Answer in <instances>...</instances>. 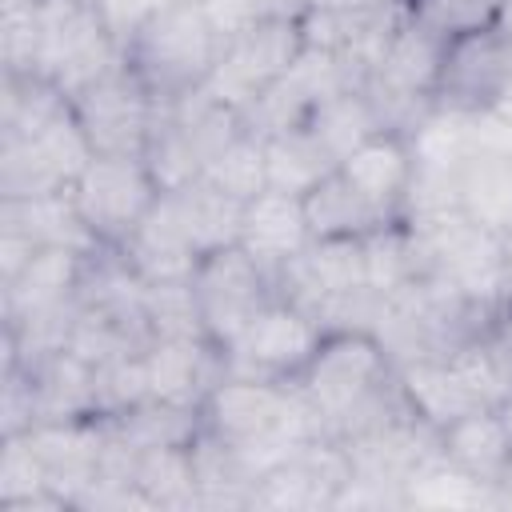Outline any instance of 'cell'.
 <instances>
[{"instance_id":"obj_25","label":"cell","mask_w":512,"mask_h":512,"mask_svg":"<svg viewBox=\"0 0 512 512\" xmlns=\"http://www.w3.org/2000/svg\"><path fill=\"white\" fill-rule=\"evenodd\" d=\"M132 484L152 508H196V460L192 448H148L132 460Z\"/></svg>"},{"instance_id":"obj_35","label":"cell","mask_w":512,"mask_h":512,"mask_svg":"<svg viewBox=\"0 0 512 512\" xmlns=\"http://www.w3.org/2000/svg\"><path fill=\"white\" fill-rule=\"evenodd\" d=\"M504 304H512V232H504Z\"/></svg>"},{"instance_id":"obj_4","label":"cell","mask_w":512,"mask_h":512,"mask_svg":"<svg viewBox=\"0 0 512 512\" xmlns=\"http://www.w3.org/2000/svg\"><path fill=\"white\" fill-rule=\"evenodd\" d=\"M72 200L96 240L104 248H120L144 220V212L160 200V184L144 156L96 152L72 184Z\"/></svg>"},{"instance_id":"obj_12","label":"cell","mask_w":512,"mask_h":512,"mask_svg":"<svg viewBox=\"0 0 512 512\" xmlns=\"http://www.w3.org/2000/svg\"><path fill=\"white\" fill-rule=\"evenodd\" d=\"M340 176L392 216H404V196L416 176V156L404 132H376L340 160Z\"/></svg>"},{"instance_id":"obj_21","label":"cell","mask_w":512,"mask_h":512,"mask_svg":"<svg viewBox=\"0 0 512 512\" xmlns=\"http://www.w3.org/2000/svg\"><path fill=\"white\" fill-rule=\"evenodd\" d=\"M460 208L492 232H512V156L476 148L460 168Z\"/></svg>"},{"instance_id":"obj_14","label":"cell","mask_w":512,"mask_h":512,"mask_svg":"<svg viewBox=\"0 0 512 512\" xmlns=\"http://www.w3.org/2000/svg\"><path fill=\"white\" fill-rule=\"evenodd\" d=\"M20 368V364H12ZM32 392V424L52 420H88L96 416V368L76 352L44 356L40 364L24 368Z\"/></svg>"},{"instance_id":"obj_10","label":"cell","mask_w":512,"mask_h":512,"mask_svg":"<svg viewBox=\"0 0 512 512\" xmlns=\"http://www.w3.org/2000/svg\"><path fill=\"white\" fill-rule=\"evenodd\" d=\"M272 280L284 264H292L308 244H312V232H308V216H304V200L300 196H288V192H276V188H264L256 192L248 204H244V216H240V240H236Z\"/></svg>"},{"instance_id":"obj_29","label":"cell","mask_w":512,"mask_h":512,"mask_svg":"<svg viewBox=\"0 0 512 512\" xmlns=\"http://www.w3.org/2000/svg\"><path fill=\"white\" fill-rule=\"evenodd\" d=\"M148 396H152V392H148L144 348L96 364V416H100V420L120 416V412L136 408L140 400H148Z\"/></svg>"},{"instance_id":"obj_3","label":"cell","mask_w":512,"mask_h":512,"mask_svg":"<svg viewBox=\"0 0 512 512\" xmlns=\"http://www.w3.org/2000/svg\"><path fill=\"white\" fill-rule=\"evenodd\" d=\"M92 156L96 148L72 108L32 136L0 140V200L68 192Z\"/></svg>"},{"instance_id":"obj_5","label":"cell","mask_w":512,"mask_h":512,"mask_svg":"<svg viewBox=\"0 0 512 512\" xmlns=\"http://www.w3.org/2000/svg\"><path fill=\"white\" fill-rule=\"evenodd\" d=\"M320 340H324L320 320H312L300 304H292L284 296H272L244 324V332L224 348L228 372L292 384L308 368V360L316 356Z\"/></svg>"},{"instance_id":"obj_2","label":"cell","mask_w":512,"mask_h":512,"mask_svg":"<svg viewBox=\"0 0 512 512\" xmlns=\"http://www.w3.org/2000/svg\"><path fill=\"white\" fill-rule=\"evenodd\" d=\"M396 364L372 332H324L308 368L292 380L324 416L328 436H336L340 420L356 412L376 388L392 380Z\"/></svg>"},{"instance_id":"obj_24","label":"cell","mask_w":512,"mask_h":512,"mask_svg":"<svg viewBox=\"0 0 512 512\" xmlns=\"http://www.w3.org/2000/svg\"><path fill=\"white\" fill-rule=\"evenodd\" d=\"M304 124H308V132L328 148V156L336 160V168H340V160H344L352 148H360L368 136L384 132V124H380L372 100L364 96V88H348V92L328 96Z\"/></svg>"},{"instance_id":"obj_13","label":"cell","mask_w":512,"mask_h":512,"mask_svg":"<svg viewBox=\"0 0 512 512\" xmlns=\"http://www.w3.org/2000/svg\"><path fill=\"white\" fill-rule=\"evenodd\" d=\"M96 256V252H92ZM88 268V252L76 248H36L32 260L4 288V320H20L44 308H60L80 296V280Z\"/></svg>"},{"instance_id":"obj_28","label":"cell","mask_w":512,"mask_h":512,"mask_svg":"<svg viewBox=\"0 0 512 512\" xmlns=\"http://www.w3.org/2000/svg\"><path fill=\"white\" fill-rule=\"evenodd\" d=\"M500 4L504 0H404V12L448 44V40L496 28Z\"/></svg>"},{"instance_id":"obj_6","label":"cell","mask_w":512,"mask_h":512,"mask_svg":"<svg viewBox=\"0 0 512 512\" xmlns=\"http://www.w3.org/2000/svg\"><path fill=\"white\" fill-rule=\"evenodd\" d=\"M72 112L96 152L144 156L160 100L148 92V84L136 76V68L128 60H120L116 68H108L100 80H92L88 88H80L72 96Z\"/></svg>"},{"instance_id":"obj_20","label":"cell","mask_w":512,"mask_h":512,"mask_svg":"<svg viewBox=\"0 0 512 512\" xmlns=\"http://www.w3.org/2000/svg\"><path fill=\"white\" fill-rule=\"evenodd\" d=\"M176 204V216L188 232V240L196 244V252H216L240 240V216H244V200L220 192L216 184H208L204 176H196L192 184L168 192Z\"/></svg>"},{"instance_id":"obj_22","label":"cell","mask_w":512,"mask_h":512,"mask_svg":"<svg viewBox=\"0 0 512 512\" xmlns=\"http://www.w3.org/2000/svg\"><path fill=\"white\" fill-rule=\"evenodd\" d=\"M264 168H268V188L304 200L324 176L336 172V160L308 132V124H296V128L264 140Z\"/></svg>"},{"instance_id":"obj_31","label":"cell","mask_w":512,"mask_h":512,"mask_svg":"<svg viewBox=\"0 0 512 512\" xmlns=\"http://www.w3.org/2000/svg\"><path fill=\"white\" fill-rule=\"evenodd\" d=\"M204 8V16L212 20V28L220 32V40H232L240 32H248L252 24L268 20L260 0H196Z\"/></svg>"},{"instance_id":"obj_23","label":"cell","mask_w":512,"mask_h":512,"mask_svg":"<svg viewBox=\"0 0 512 512\" xmlns=\"http://www.w3.org/2000/svg\"><path fill=\"white\" fill-rule=\"evenodd\" d=\"M404 508H500V488L436 452L404 480Z\"/></svg>"},{"instance_id":"obj_17","label":"cell","mask_w":512,"mask_h":512,"mask_svg":"<svg viewBox=\"0 0 512 512\" xmlns=\"http://www.w3.org/2000/svg\"><path fill=\"white\" fill-rule=\"evenodd\" d=\"M440 452L456 468H464L476 480L496 484V488L512 468V436L496 408H472L460 420H452L448 428H440Z\"/></svg>"},{"instance_id":"obj_18","label":"cell","mask_w":512,"mask_h":512,"mask_svg":"<svg viewBox=\"0 0 512 512\" xmlns=\"http://www.w3.org/2000/svg\"><path fill=\"white\" fill-rule=\"evenodd\" d=\"M304 216H308V232L312 240H332V236H372L376 228L400 220L392 212H384L380 204H372L364 192H356L340 168L332 176H324L308 196H304Z\"/></svg>"},{"instance_id":"obj_32","label":"cell","mask_w":512,"mask_h":512,"mask_svg":"<svg viewBox=\"0 0 512 512\" xmlns=\"http://www.w3.org/2000/svg\"><path fill=\"white\" fill-rule=\"evenodd\" d=\"M488 336L496 340V348H500V352L508 356V364H512V304H504V308L496 312V320H492Z\"/></svg>"},{"instance_id":"obj_26","label":"cell","mask_w":512,"mask_h":512,"mask_svg":"<svg viewBox=\"0 0 512 512\" xmlns=\"http://www.w3.org/2000/svg\"><path fill=\"white\" fill-rule=\"evenodd\" d=\"M208 184H216L220 192L236 196V200H252L256 192L268 188V168H264V140L252 136L248 128H240L200 172Z\"/></svg>"},{"instance_id":"obj_19","label":"cell","mask_w":512,"mask_h":512,"mask_svg":"<svg viewBox=\"0 0 512 512\" xmlns=\"http://www.w3.org/2000/svg\"><path fill=\"white\" fill-rule=\"evenodd\" d=\"M112 440H120L132 452H148V448H192L204 432V416L192 404H168V400H140L136 408L108 416L104 420Z\"/></svg>"},{"instance_id":"obj_11","label":"cell","mask_w":512,"mask_h":512,"mask_svg":"<svg viewBox=\"0 0 512 512\" xmlns=\"http://www.w3.org/2000/svg\"><path fill=\"white\" fill-rule=\"evenodd\" d=\"M136 272L144 284H156V280H192L196 264H200V252L196 244L188 240L180 216H176V204L168 192H160V200L144 212V220L132 228V236L116 248Z\"/></svg>"},{"instance_id":"obj_9","label":"cell","mask_w":512,"mask_h":512,"mask_svg":"<svg viewBox=\"0 0 512 512\" xmlns=\"http://www.w3.org/2000/svg\"><path fill=\"white\" fill-rule=\"evenodd\" d=\"M508 80H512V44L496 28L460 36L448 40L444 48L436 104L460 112H488L508 88Z\"/></svg>"},{"instance_id":"obj_33","label":"cell","mask_w":512,"mask_h":512,"mask_svg":"<svg viewBox=\"0 0 512 512\" xmlns=\"http://www.w3.org/2000/svg\"><path fill=\"white\" fill-rule=\"evenodd\" d=\"M264 4V16L272 20H300L308 12V0H260Z\"/></svg>"},{"instance_id":"obj_1","label":"cell","mask_w":512,"mask_h":512,"mask_svg":"<svg viewBox=\"0 0 512 512\" xmlns=\"http://www.w3.org/2000/svg\"><path fill=\"white\" fill-rule=\"evenodd\" d=\"M224 40L196 0H176L152 12L140 32L124 44V60L148 84L160 104H172L204 88Z\"/></svg>"},{"instance_id":"obj_37","label":"cell","mask_w":512,"mask_h":512,"mask_svg":"<svg viewBox=\"0 0 512 512\" xmlns=\"http://www.w3.org/2000/svg\"><path fill=\"white\" fill-rule=\"evenodd\" d=\"M500 508H512V468H508V476L500 480Z\"/></svg>"},{"instance_id":"obj_34","label":"cell","mask_w":512,"mask_h":512,"mask_svg":"<svg viewBox=\"0 0 512 512\" xmlns=\"http://www.w3.org/2000/svg\"><path fill=\"white\" fill-rule=\"evenodd\" d=\"M380 0H308V12H356V8H372Z\"/></svg>"},{"instance_id":"obj_15","label":"cell","mask_w":512,"mask_h":512,"mask_svg":"<svg viewBox=\"0 0 512 512\" xmlns=\"http://www.w3.org/2000/svg\"><path fill=\"white\" fill-rule=\"evenodd\" d=\"M396 384L408 400V408L428 424V428H448L452 420H460L472 408H488L476 400V392L460 380V372L452 368L448 356H420V360H404L396 364Z\"/></svg>"},{"instance_id":"obj_36","label":"cell","mask_w":512,"mask_h":512,"mask_svg":"<svg viewBox=\"0 0 512 512\" xmlns=\"http://www.w3.org/2000/svg\"><path fill=\"white\" fill-rule=\"evenodd\" d=\"M496 412H500V420H504V428H508V436H512V384H508L504 396L496 400Z\"/></svg>"},{"instance_id":"obj_27","label":"cell","mask_w":512,"mask_h":512,"mask_svg":"<svg viewBox=\"0 0 512 512\" xmlns=\"http://www.w3.org/2000/svg\"><path fill=\"white\" fill-rule=\"evenodd\" d=\"M144 324L152 340H176V336H204L200 304L192 292V280H156L144 284Z\"/></svg>"},{"instance_id":"obj_8","label":"cell","mask_w":512,"mask_h":512,"mask_svg":"<svg viewBox=\"0 0 512 512\" xmlns=\"http://www.w3.org/2000/svg\"><path fill=\"white\" fill-rule=\"evenodd\" d=\"M192 292L200 304L204 336L216 348H228L244 332V324L276 296L272 276L240 244L204 252L192 272Z\"/></svg>"},{"instance_id":"obj_30","label":"cell","mask_w":512,"mask_h":512,"mask_svg":"<svg viewBox=\"0 0 512 512\" xmlns=\"http://www.w3.org/2000/svg\"><path fill=\"white\" fill-rule=\"evenodd\" d=\"M0 56H4V76L36 72V56H40V12L36 8L0 12Z\"/></svg>"},{"instance_id":"obj_7","label":"cell","mask_w":512,"mask_h":512,"mask_svg":"<svg viewBox=\"0 0 512 512\" xmlns=\"http://www.w3.org/2000/svg\"><path fill=\"white\" fill-rule=\"evenodd\" d=\"M300 48H304L300 20L268 16V20L252 24L248 32L224 40V48L204 80V92L240 116L280 72H288V64L300 56Z\"/></svg>"},{"instance_id":"obj_16","label":"cell","mask_w":512,"mask_h":512,"mask_svg":"<svg viewBox=\"0 0 512 512\" xmlns=\"http://www.w3.org/2000/svg\"><path fill=\"white\" fill-rule=\"evenodd\" d=\"M0 228L24 232L36 248H76V252H100L104 244L96 232L84 224L72 188L68 192H48V196H28V200H0Z\"/></svg>"}]
</instances>
